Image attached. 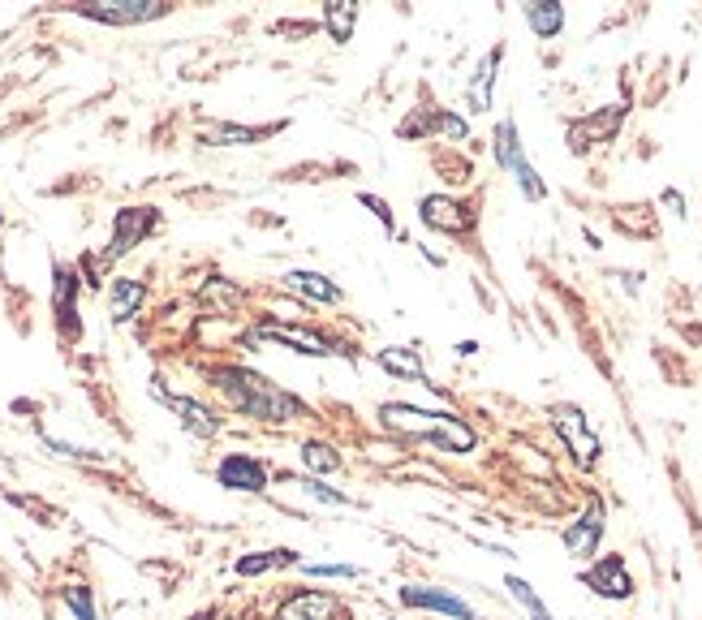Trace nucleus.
I'll use <instances>...</instances> for the list:
<instances>
[{
    "label": "nucleus",
    "mask_w": 702,
    "mask_h": 620,
    "mask_svg": "<svg viewBox=\"0 0 702 620\" xmlns=\"http://www.w3.org/2000/svg\"><path fill=\"white\" fill-rule=\"evenodd\" d=\"M216 384H221V392L228 396V405L233 410H242V414H251V419H267V423H289L302 405L289 396V392H281L272 380H263V375H255V371H242V366H228V371H221L216 375Z\"/></svg>",
    "instance_id": "nucleus-1"
},
{
    "label": "nucleus",
    "mask_w": 702,
    "mask_h": 620,
    "mask_svg": "<svg viewBox=\"0 0 702 620\" xmlns=\"http://www.w3.org/2000/svg\"><path fill=\"white\" fill-rule=\"evenodd\" d=\"M380 419L392 431H410V435H422V440H436L448 453H470L475 449V431L461 426L452 414H427V410H415V405H383Z\"/></svg>",
    "instance_id": "nucleus-2"
},
{
    "label": "nucleus",
    "mask_w": 702,
    "mask_h": 620,
    "mask_svg": "<svg viewBox=\"0 0 702 620\" xmlns=\"http://www.w3.org/2000/svg\"><path fill=\"white\" fill-rule=\"evenodd\" d=\"M82 13L96 22H108V27H134V22L160 18L164 4L160 0H104V4H87Z\"/></svg>",
    "instance_id": "nucleus-3"
},
{
    "label": "nucleus",
    "mask_w": 702,
    "mask_h": 620,
    "mask_svg": "<svg viewBox=\"0 0 702 620\" xmlns=\"http://www.w3.org/2000/svg\"><path fill=\"white\" fill-rule=\"evenodd\" d=\"M552 423H556V431L569 440V449L577 453V461L591 465V461L599 457V440L586 431V419H582L577 405H556V410H552Z\"/></svg>",
    "instance_id": "nucleus-4"
},
{
    "label": "nucleus",
    "mask_w": 702,
    "mask_h": 620,
    "mask_svg": "<svg viewBox=\"0 0 702 620\" xmlns=\"http://www.w3.org/2000/svg\"><path fill=\"white\" fill-rule=\"evenodd\" d=\"M582 582L595 590V594H604V599H630V594H634V582H630L621 555H604L595 569L582 573Z\"/></svg>",
    "instance_id": "nucleus-5"
},
{
    "label": "nucleus",
    "mask_w": 702,
    "mask_h": 620,
    "mask_svg": "<svg viewBox=\"0 0 702 620\" xmlns=\"http://www.w3.org/2000/svg\"><path fill=\"white\" fill-rule=\"evenodd\" d=\"M401 599H406L410 608H431V612H445V617H457V620H479V612H475L470 603H461V599H457V594H448V590L406 587L401 590Z\"/></svg>",
    "instance_id": "nucleus-6"
},
{
    "label": "nucleus",
    "mask_w": 702,
    "mask_h": 620,
    "mask_svg": "<svg viewBox=\"0 0 702 620\" xmlns=\"http://www.w3.org/2000/svg\"><path fill=\"white\" fill-rule=\"evenodd\" d=\"M216 474H221L224 488H233V491H263V488H267V470H263V461L242 457V453L224 457Z\"/></svg>",
    "instance_id": "nucleus-7"
},
{
    "label": "nucleus",
    "mask_w": 702,
    "mask_h": 620,
    "mask_svg": "<svg viewBox=\"0 0 702 620\" xmlns=\"http://www.w3.org/2000/svg\"><path fill=\"white\" fill-rule=\"evenodd\" d=\"M599 534H604V509L591 504V509L565 530V548H569L577 560H586V555H595V548H599Z\"/></svg>",
    "instance_id": "nucleus-8"
},
{
    "label": "nucleus",
    "mask_w": 702,
    "mask_h": 620,
    "mask_svg": "<svg viewBox=\"0 0 702 620\" xmlns=\"http://www.w3.org/2000/svg\"><path fill=\"white\" fill-rule=\"evenodd\" d=\"M422 220H427L431 229H445V233H466L475 225V216H470L461 203H452V198L445 195L422 198Z\"/></svg>",
    "instance_id": "nucleus-9"
},
{
    "label": "nucleus",
    "mask_w": 702,
    "mask_h": 620,
    "mask_svg": "<svg viewBox=\"0 0 702 620\" xmlns=\"http://www.w3.org/2000/svg\"><path fill=\"white\" fill-rule=\"evenodd\" d=\"M337 617H341L337 599H332V594H315V590L293 594V599L281 603V612H276V620H337Z\"/></svg>",
    "instance_id": "nucleus-10"
},
{
    "label": "nucleus",
    "mask_w": 702,
    "mask_h": 620,
    "mask_svg": "<svg viewBox=\"0 0 702 620\" xmlns=\"http://www.w3.org/2000/svg\"><path fill=\"white\" fill-rule=\"evenodd\" d=\"M152 225H156V211H152V207H129V211H121V216H117V233H113V246H108V259L126 255L138 237L152 233Z\"/></svg>",
    "instance_id": "nucleus-11"
},
{
    "label": "nucleus",
    "mask_w": 702,
    "mask_h": 620,
    "mask_svg": "<svg viewBox=\"0 0 702 620\" xmlns=\"http://www.w3.org/2000/svg\"><path fill=\"white\" fill-rule=\"evenodd\" d=\"M621 117H625V108H604V112H595L591 121H582V126L569 130V147H574V151H586L591 142H607V138L616 134V126H621Z\"/></svg>",
    "instance_id": "nucleus-12"
},
{
    "label": "nucleus",
    "mask_w": 702,
    "mask_h": 620,
    "mask_svg": "<svg viewBox=\"0 0 702 620\" xmlns=\"http://www.w3.org/2000/svg\"><path fill=\"white\" fill-rule=\"evenodd\" d=\"M168 405H173V414H182V423H186V431H194V435H203V440H212L216 431H221V423L198 405V401H186V396H168Z\"/></svg>",
    "instance_id": "nucleus-13"
},
{
    "label": "nucleus",
    "mask_w": 702,
    "mask_h": 620,
    "mask_svg": "<svg viewBox=\"0 0 702 620\" xmlns=\"http://www.w3.org/2000/svg\"><path fill=\"white\" fill-rule=\"evenodd\" d=\"M496 160L505 164L513 177L526 168V156H521V138H517V126H513V121H500V126H496Z\"/></svg>",
    "instance_id": "nucleus-14"
},
{
    "label": "nucleus",
    "mask_w": 702,
    "mask_h": 620,
    "mask_svg": "<svg viewBox=\"0 0 702 620\" xmlns=\"http://www.w3.org/2000/svg\"><path fill=\"white\" fill-rule=\"evenodd\" d=\"M526 22H530V31L539 39H552L565 27V9L560 4H526Z\"/></svg>",
    "instance_id": "nucleus-15"
},
{
    "label": "nucleus",
    "mask_w": 702,
    "mask_h": 620,
    "mask_svg": "<svg viewBox=\"0 0 702 620\" xmlns=\"http://www.w3.org/2000/svg\"><path fill=\"white\" fill-rule=\"evenodd\" d=\"M323 22H328V31H332V39H350L353 35V22H358V4L353 0H337V4H328L323 9Z\"/></svg>",
    "instance_id": "nucleus-16"
},
{
    "label": "nucleus",
    "mask_w": 702,
    "mask_h": 620,
    "mask_svg": "<svg viewBox=\"0 0 702 620\" xmlns=\"http://www.w3.org/2000/svg\"><path fill=\"white\" fill-rule=\"evenodd\" d=\"M289 285L302 289V294H311L315 302H337V297H341V289H337L328 276H320V272H293Z\"/></svg>",
    "instance_id": "nucleus-17"
},
{
    "label": "nucleus",
    "mask_w": 702,
    "mask_h": 620,
    "mask_svg": "<svg viewBox=\"0 0 702 620\" xmlns=\"http://www.w3.org/2000/svg\"><path fill=\"white\" fill-rule=\"evenodd\" d=\"M74 289H78V281H74V272H57V315H61V327L74 336L78 324H74Z\"/></svg>",
    "instance_id": "nucleus-18"
},
{
    "label": "nucleus",
    "mask_w": 702,
    "mask_h": 620,
    "mask_svg": "<svg viewBox=\"0 0 702 620\" xmlns=\"http://www.w3.org/2000/svg\"><path fill=\"white\" fill-rule=\"evenodd\" d=\"M500 57H505V48H491V52H487V61L479 66L475 91H470V108H475V112H482V108H487V91H491V78H496V66H500Z\"/></svg>",
    "instance_id": "nucleus-19"
},
{
    "label": "nucleus",
    "mask_w": 702,
    "mask_h": 620,
    "mask_svg": "<svg viewBox=\"0 0 702 620\" xmlns=\"http://www.w3.org/2000/svg\"><path fill=\"white\" fill-rule=\"evenodd\" d=\"M380 366H383V371H392V375H410V380H422V358H418L415 350H383Z\"/></svg>",
    "instance_id": "nucleus-20"
},
{
    "label": "nucleus",
    "mask_w": 702,
    "mask_h": 620,
    "mask_svg": "<svg viewBox=\"0 0 702 620\" xmlns=\"http://www.w3.org/2000/svg\"><path fill=\"white\" fill-rule=\"evenodd\" d=\"M143 302V285L138 281H117L113 285V319H129Z\"/></svg>",
    "instance_id": "nucleus-21"
},
{
    "label": "nucleus",
    "mask_w": 702,
    "mask_h": 620,
    "mask_svg": "<svg viewBox=\"0 0 702 620\" xmlns=\"http://www.w3.org/2000/svg\"><path fill=\"white\" fill-rule=\"evenodd\" d=\"M505 587H509L513 599H517V603H521V608H526V612H530L535 620H556L552 612H547V608H543L539 594L530 590V582H521V578H505Z\"/></svg>",
    "instance_id": "nucleus-22"
},
{
    "label": "nucleus",
    "mask_w": 702,
    "mask_h": 620,
    "mask_svg": "<svg viewBox=\"0 0 702 620\" xmlns=\"http://www.w3.org/2000/svg\"><path fill=\"white\" fill-rule=\"evenodd\" d=\"M263 336H276V341H285V345H298L302 354H328V345H323L320 336H306V332H298V327H263Z\"/></svg>",
    "instance_id": "nucleus-23"
},
{
    "label": "nucleus",
    "mask_w": 702,
    "mask_h": 620,
    "mask_svg": "<svg viewBox=\"0 0 702 620\" xmlns=\"http://www.w3.org/2000/svg\"><path fill=\"white\" fill-rule=\"evenodd\" d=\"M298 555L293 552H267V555H246V560H237V573H246V578H255V573H267L272 564H293Z\"/></svg>",
    "instance_id": "nucleus-24"
},
{
    "label": "nucleus",
    "mask_w": 702,
    "mask_h": 620,
    "mask_svg": "<svg viewBox=\"0 0 702 620\" xmlns=\"http://www.w3.org/2000/svg\"><path fill=\"white\" fill-rule=\"evenodd\" d=\"M302 461L311 465V470H320V474H332L337 465H341V457L328 449V444H306V453H302Z\"/></svg>",
    "instance_id": "nucleus-25"
},
{
    "label": "nucleus",
    "mask_w": 702,
    "mask_h": 620,
    "mask_svg": "<svg viewBox=\"0 0 702 620\" xmlns=\"http://www.w3.org/2000/svg\"><path fill=\"white\" fill-rule=\"evenodd\" d=\"M212 142H255L259 130H242V126H216V130H207Z\"/></svg>",
    "instance_id": "nucleus-26"
},
{
    "label": "nucleus",
    "mask_w": 702,
    "mask_h": 620,
    "mask_svg": "<svg viewBox=\"0 0 702 620\" xmlns=\"http://www.w3.org/2000/svg\"><path fill=\"white\" fill-rule=\"evenodd\" d=\"M65 599H69V608L78 612V620H96V608H91V599H87V590H69Z\"/></svg>",
    "instance_id": "nucleus-27"
},
{
    "label": "nucleus",
    "mask_w": 702,
    "mask_h": 620,
    "mask_svg": "<svg viewBox=\"0 0 702 620\" xmlns=\"http://www.w3.org/2000/svg\"><path fill=\"white\" fill-rule=\"evenodd\" d=\"M362 207H371V211L380 216V225H383V229H392V211H388V203H383V198H376V195H362Z\"/></svg>",
    "instance_id": "nucleus-28"
},
{
    "label": "nucleus",
    "mask_w": 702,
    "mask_h": 620,
    "mask_svg": "<svg viewBox=\"0 0 702 620\" xmlns=\"http://www.w3.org/2000/svg\"><path fill=\"white\" fill-rule=\"evenodd\" d=\"M436 121H440V130H445L448 138H466V121H461V117H452V112H440Z\"/></svg>",
    "instance_id": "nucleus-29"
},
{
    "label": "nucleus",
    "mask_w": 702,
    "mask_h": 620,
    "mask_svg": "<svg viewBox=\"0 0 702 620\" xmlns=\"http://www.w3.org/2000/svg\"><path fill=\"white\" fill-rule=\"evenodd\" d=\"M302 488L311 491V495H315V500H332V504H345V495H341V491L323 488V483H315V479H306V483H302Z\"/></svg>",
    "instance_id": "nucleus-30"
},
{
    "label": "nucleus",
    "mask_w": 702,
    "mask_h": 620,
    "mask_svg": "<svg viewBox=\"0 0 702 620\" xmlns=\"http://www.w3.org/2000/svg\"><path fill=\"white\" fill-rule=\"evenodd\" d=\"M311 573H320V578H353L358 569H350V564H311Z\"/></svg>",
    "instance_id": "nucleus-31"
},
{
    "label": "nucleus",
    "mask_w": 702,
    "mask_h": 620,
    "mask_svg": "<svg viewBox=\"0 0 702 620\" xmlns=\"http://www.w3.org/2000/svg\"><path fill=\"white\" fill-rule=\"evenodd\" d=\"M664 203H669V207H676V216H681V207H685V203H681V195H676V190H664Z\"/></svg>",
    "instance_id": "nucleus-32"
},
{
    "label": "nucleus",
    "mask_w": 702,
    "mask_h": 620,
    "mask_svg": "<svg viewBox=\"0 0 702 620\" xmlns=\"http://www.w3.org/2000/svg\"><path fill=\"white\" fill-rule=\"evenodd\" d=\"M203 620H216V617H203Z\"/></svg>",
    "instance_id": "nucleus-33"
}]
</instances>
